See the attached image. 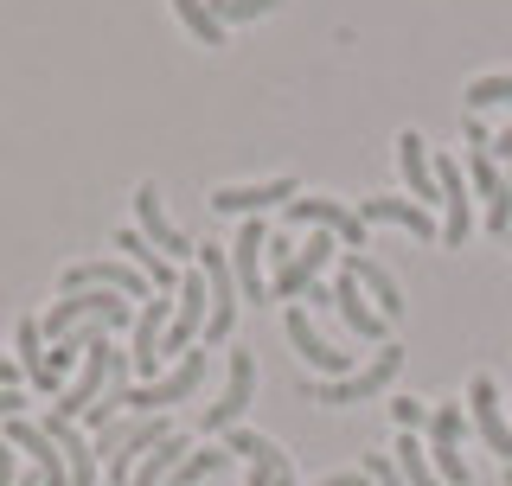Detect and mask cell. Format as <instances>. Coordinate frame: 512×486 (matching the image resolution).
<instances>
[{
  "instance_id": "2e32d148",
  "label": "cell",
  "mask_w": 512,
  "mask_h": 486,
  "mask_svg": "<svg viewBox=\"0 0 512 486\" xmlns=\"http://www.w3.org/2000/svg\"><path fill=\"white\" fill-rule=\"evenodd\" d=\"M7 442L20 448V455H32V474H39L45 486H71V474H64V455L58 442L45 435L39 423H26V416H7Z\"/></svg>"
},
{
  "instance_id": "484cf974",
  "label": "cell",
  "mask_w": 512,
  "mask_h": 486,
  "mask_svg": "<svg viewBox=\"0 0 512 486\" xmlns=\"http://www.w3.org/2000/svg\"><path fill=\"white\" fill-rule=\"evenodd\" d=\"M173 13H180V26H186L199 45H224V26H218L212 0H173Z\"/></svg>"
},
{
  "instance_id": "ab89813d",
  "label": "cell",
  "mask_w": 512,
  "mask_h": 486,
  "mask_svg": "<svg viewBox=\"0 0 512 486\" xmlns=\"http://www.w3.org/2000/svg\"><path fill=\"white\" fill-rule=\"evenodd\" d=\"M506 243H512V237H506Z\"/></svg>"
},
{
  "instance_id": "8992f818",
  "label": "cell",
  "mask_w": 512,
  "mask_h": 486,
  "mask_svg": "<svg viewBox=\"0 0 512 486\" xmlns=\"http://www.w3.org/2000/svg\"><path fill=\"white\" fill-rule=\"evenodd\" d=\"M295 199H301V180L295 173H276V180H256V186H218L212 212L218 218H256L269 205H295Z\"/></svg>"
},
{
  "instance_id": "30bf717a",
  "label": "cell",
  "mask_w": 512,
  "mask_h": 486,
  "mask_svg": "<svg viewBox=\"0 0 512 486\" xmlns=\"http://www.w3.org/2000/svg\"><path fill=\"white\" fill-rule=\"evenodd\" d=\"M263 250H269V224L244 218V224H237V243H231V275H237V295H244V301H269Z\"/></svg>"
},
{
  "instance_id": "7c38bea8",
  "label": "cell",
  "mask_w": 512,
  "mask_h": 486,
  "mask_svg": "<svg viewBox=\"0 0 512 486\" xmlns=\"http://www.w3.org/2000/svg\"><path fill=\"white\" fill-rule=\"evenodd\" d=\"M468 416H474L480 442H487L493 455H500V461L512 467V423H506L500 391H493V378H487V371H474V384H468Z\"/></svg>"
},
{
  "instance_id": "3957f363",
  "label": "cell",
  "mask_w": 512,
  "mask_h": 486,
  "mask_svg": "<svg viewBox=\"0 0 512 486\" xmlns=\"http://www.w3.org/2000/svg\"><path fill=\"white\" fill-rule=\"evenodd\" d=\"M122 371H128V359L116 352V333H103V339H96V346L84 352V365H77V378L64 384V391H58V403H52V410L64 416V423H77V416H84L90 403L109 391V384H122Z\"/></svg>"
},
{
  "instance_id": "603a6c76",
  "label": "cell",
  "mask_w": 512,
  "mask_h": 486,
  "mask_svg": "<svg viewBox=\"0 0 512 486\" xmlns=\"http://www.w3.org/2000/svg\"><path fill=\"white\" fill-rule=\"evenodd\" d=\"M186 455H192V442H186L180 429H173L167 442H154L148 455H141V467H135V480H128V486H167V474H173V467H180Z\"/></svg>"
},
{
  "instance_id": "52a82bcc",
  "label": "cell",
  "mask_w": 512,
  "mask_h": 486,
  "mask_svg": "<svg viewBox=\"0 0 512 486\" xmlns=\"http://www.w3.org/2000/svg\"><path fill=\"white\" fill-rule=\"evenodd\" d=\"M282 333H288V346L301 352V365L320 371V378H346V371H359V365H352V352H340V346H327V339H320V327H314L308 307H288Z\"/></svg>"
},
{
  "instance_id": "ffe728a7",
  "label": "cell",
  "mask_w": 512,
  "mask_h": 486,
  "mask_svg": "<svg viewBox=\"0 0 512 486\" xmlns=\"http://www.w3.org/2000/svg\"><path fill=\"white\" fill-rule=\"evenodd\" d=\"M346 275L365 288V295H372V307H378L384 320H397V314H404V288H397V275L384 269V263H372L365 250H346Z\"/></svg>"
},
{
  "instance_id": "9c48e42d",
  "label": "cell",
  "mask_w": 512,
  "mask_h": 486,
  "mask_svg": "<svg viewBox=\"0 0 512 486\" xmlns=\"http://www.w3.org/2000/svg\"><path fill=\"white\" fill-rule=\"evenodd\" d=\"M135 231L148 237L160 256H199V243H192L180 224L167 218V205H160V186H148V180L135 186Z\"/></svg>"
},
{
  "instance_id": "e575fe53",
  "label": "cell",
  "mask_w": 512,
  "mask_h": 486,
  "mask_svg": "<svg viewBox=\"0 0 512 486\" xmlns=\"http://www.w3.org/2000/svg\"><path fill=\"white\" fill-rule=\"evenodd\" d=\"M314 486H372V480H365V474H320Z\"/></svg>"
},
{
  "instance_id": "4fadbf2b",
  "label": "cell",
  "mask_w": 512,
  "mask_h": 486,
  "mask_svg": "<svg viewBox=\"0 0 512 486\" xmlns=\"http://www.w3.org/2000/svg\"><path fill=\"white\" fill-rule=\"evenodd\" d=\"M173 295H180V288H173ZM173 295H148V301H141V314H135V352H128V365H135L148 384H154V371H160V339H167Z\"/></svg>"
},
{
  "instance_id": "9a60e30c",
  "label": "cell",
  "mask_w": 512,
  "mask_h": 486,
  "mask_svg": "<svg viewBox=\"0 0 512 486\" xmlns=\"http://www.w3.org/2000/svg\"><path fill=\"white\" fill-rule=\"evenodd\" d=\"M39 429L58 442V455H64V474H71V486H96V474H103V467H96V448H90V435L77 429V423H64L58 410H45V416H39Z\"/></svg>"
},
{
  "instance_id": "cb8c5ba5",
  "label": "cell",
  "mask_w": 512,
  "mask_h": 486,
  "mask_svg": "<svg viewBox=\"0 0 512 486\" xmlns=\"http://www.w3.org/2000/svg\"><path fill=\"white\" fill-rule=\"evenodd\" d=\"M391 461H397V474H404V486H442L436 467H429V455H423V442H416V429H397Z\"/></svg>"
},
{
  "instance_id": "8d00e7d4",
  "label": "cell",
  "mask_w": 512,
  "mask_h": 486,
  "mask_svg": "<svg viewBox=\"0 0 512 486\" xmlns=\"http://www.w3.org/2000/svg\"><path fill=\"white\" fill-rule=\"evenodd\" d=\"M20 403H26L20 391H0V416H20Z\"/></svg>"
},
{
  "instance_id": "f1b7e54d",
  "label": "cell",
  "mask_w": 512,
  "mask_h": 486,
  "mask_svg": "<svg viewBox=\"0 0 512 486\" xmlns=\"http://www.w3.org/2000/svg\"><path fill=\"white\" fill-rule=\"evenodd\" d=\"M269 7H282V0H212L218 26H244V20H263Z\"/></svg>"
},
{
  "instance_id": "4dcf8cb0",
  "label": "cell",
  "mask_w": 512,
  "mask_h": 486,
  "mask_svg": "<svg viewBox=\"0 0 512 486\" xmlns=\"http://www.w3.org/2000/svg\"><path fill=\"white\" fill-rule=\"evenodd\" d=\"M365 480H372V486H404V474H397L391 455H365Z\"/></svg>"
},
{
  "instance_id": "836d02e7",
  "label": "cell",
  "mask_w": 512,
  "mask_h": 486,
  "mask_svg": "<svg viewBox=\"0 0 512 486\" xmlns=\"http://www.w3.org/2000/svg\"><path fill=\"white\" fill-rule=\"evenodd\" d=\"M0 486H13V442L0 435Z\"/></svg>"
},
{
  "instance_id": "8fae6325",
  "label": "cell",
  "mask_w": 512,
  "mask_h": 486,
  "mask_svg": "<svg viewBox=\"0 0 512 486\" xmlns=\"http://www.w3.org/2000/svg\"><path fill=\"white\" fill-rule=\"evenodd\" d=\"M288 224H314V231L340 237V250H365V218L340 199H295L288 205Z\"/></svg>"
},
{
  "instance_id": "5bb4252c",
  "label": "cell",
  "mask_w": 512,
  "mask_h": 486,
  "mask_svg": "<svg viewBox=\"0 0 512 486\" xmlns=\"http://www.w3.org/2000/svg\"><path fill=\"white\" fill-rule=\"evenodd\" d=\"M352 212H359L365 224H397V231H410L416 243H436L442 237L436 212H429V205H416V199H359Z\"/></svg>"
},
{
  "instance_id": "d6986e66",
  "label": "cell",
  "mask_w": 512,
  "mask_h": 486,
  "mask_svg": "<svg viewBox=\"0 0 512 486\" xmlns=\"http://www.w3.org/2000/svg\"><path fill=\"white\" fill-rule=\"evenodd\" d=\"M397 173H404V186H410L416 205H442V192H436V160H429V148H423V135H416V128H404V135H397Z\"/></svg>"
},
{
  "instance_id": "7a4b0ae2",
  "label": "cell",
  "mask_w": 512,
  "mask_h": 486,
  "mask_svg": "<svg viewBox=\"0 0 512 486\" xmlns=\"http://www.w3.org/2000/svg\"><path fill=\"white\" fill-rule=\"evenodd\" d=\"M404 371V346H378L372 352V365H359V371H346V378H308L301 384V397L320 403V410H346V403H372L391 391V378Z\"/></svg>"
},
{
  "instance_id": "ba28073f",
  "label": "cell",
  "mask_w": 512,
  "mask_h": 486,
  "mask_svg": "<svg viewBox=\"0 0 512 486\" xmlns=\"http://www.w3.org/2000/svg\"><path fill=\"white\" fill-rule=\"evenodd\" d=\"M487 148H493V141H487ZM487 148H468V180L480 192V218H487V231L493 237H512V186H506V173L493 167Z\"/></svg>"
},
{
  "instance_id": "f35d334b",
  "label": "cell",
  "mask_w": 512,
  "mask_h": 486,
  "mask_svg": "<svg viewBox=\"0 0 512 486\" xmlns=\"http://www.w3.org/2000/svg\"><path fill=\"white\" fill-rule=\"evenodd\" d=\"M506 486H512V467H506Z\"/></svg>"
},
{
  "instance_id": "74e56055",
  "label": "cell",
  "mask_w": 512,
  "mask_h": 486,
  "mask_svg": "<svg viewBox=\"0 0 512 486\" xmlns=\"http://www.w3.org/2000/svg\"><path fill=\"white\" fill-rule=\"evenodd\" d=\"M13 486H45V480H39V474H20V480H13Z\"/></svg>"
},
{
  "instance_id": "1f68e13d",
  "label": "cell",
  "mask_w": 512,
  "mask_h": 486,
  "mask_svg": "<svg viewBox=\"0 0 512 486\" xmlns=\"http://www.w3.org/2000/svg\"><path fill=\"white\" fill-rule=\"evenodd\" d=\"M269 263L288 269V263H295V243H288V237H269Z\"/></svg>"
},
{
  "instance_id": "4316f807",
  "label": "cell",
  "mask_w": 512,
  "mask_h": 486,
  "mask_svg": "<svg viewBox=\"0 0 512 486\" xmlns=\"http://www.w3.org/2000/svg\"><path fill=\"white\" fill-rule=\"evenodd\" d=\"M461 435H468V410L461 403H436L429 410V448H461Z\"/></svg>"
},
{
  "instance_id": "d6a6232c",
  "label": "cell",
  "mask_w": 512,
  "mask_h": 486,
  "mask_svg": "<svg viewBox=\"0 0 512 486\" xmlns=\"http://www.w3.org/2000/svg\"><path fill=\"white\" fill-rule=\"evenodd\" d=\"M0 391H20V365H13L7 352H0Z\"/></svg>"
},
{
  "instance_id": "e0dca14e",
  "label": "cell",
  "mask_w": 512,
  "mask_h": 486,
  "mask_svg": "<svg viewBox=\"0 0 512 486\" xmlns=\"http://www.w3.org/2000/svg\"><path fill=\"white\" fill-rule=\"evenodd\" d=\"M224 448H231V461H250V467H263L269 474V486H295V461L282 455L269 435H256V429H244L237 423L231 435H224Z\"/></svg>"
},
{
  "instance_id": "d590c367",
  "label": "cell",
  "mask_w": 512,
  "mask_h": 486,
  "mask_svg": "<svg viewBox=\"0 0 512 486\" xmlns=\"http://www.w3.org/2000/svg\"><path fill=\"white\" fill-rule=\"evenodd\" d=\"M493 160H512V128H506V135H493V148H487Z\"/></svg>"
},
{
  "instance_id": "277c9868",
  "label": "cell",
  "mask_w": 512,
  "mask_h": 486,
  "mask_svg": "<svg viewBox=\"0 0 512 486\" xmlns=\"http://www.w3.org/2000/svg\"><path fill=\"white\" fill-rule=\"evenodd\" d=\"M250 397H256V359L237 346L231 359H224V391H218V403H205V429H212V435H231L237 416L250 410Z\"/></svg>"
},
{
  "instance_id": "83f0119b",
  "label": "cell",
  "mask_w": 512,
  "mask_h": 486,
  "mask_svg": "<svg viewBox=\"0 0 512 486\" xmlns=\"http://www.w3.org/2000/svg\"><path fill=\"white\" fill-rule=\"evenodd\" d=\"M493 103H512V71H487V77L468 84V116H480V109H493Z\"/></svg>"
},
{
  "instance_id": "7402d4cb",
  "label": "cell",
  "mask_w": 512,
  "mask_h": 486,
  "mask_svg": "<svg viewBox=\"0 0 512 486\" xmlns=\"http://www.w3.org/2000/svg\"><path fill=\"white\" fill-rule=\"evenodd\" d=\"M13 365H20L26 378L39 384V391H58V384L45 378V327H39L32 314H20V320H13Z\"/></svg>"
},
{
  "instance_id": "6da1fadb",
  "label": "cell",
  "mask_w": 512,
  "mask_h": 486,
  "mask_svg": "<svg viewBox=\"0 0 512 486\" xmlns=\"http://www.w3.org/2000/svg\"><path fill=\"white\" fill-rule=\"evenodd\" d=\"M173 435V423L167 416H128V423H109L103 435H96V467H103V480L109 486H128L135 480V467H141V455H148L154 442H167Z\"/></svg>"
},
{
  "instance_id": "44dd1931",
  "label": "cell",
  "mask_w": 512,
  "mask_h": 486,
  "mask_svg": "<svg viewBox=\"0 0 512 486\" xmlns=\"http://www.w3.org/2000/svg\"><path fill=\"white\" fill-rule=\"evenodd\" d=\"M333 314H340L359 339H384V327H391V320H384L378 307L365 301V288L352 282V275H340V282H333Z\"/></svg>"
},
{
  "instance_id": "ac0fdd59",
  "label": "cell",
  "mask_w": 512,
  "mask_h": 486,
  "mask_svg": "<svg viewBox=\"0 0 512 486\" xmlns=\"http://www.w3.org/2000/svg\"><path fill=\"white\" fill-rule=\"evenodd\" d=\"M116 256H122V263H135L141 275H148V282H154V295H173V288H180V269H173V256H160L154 243L135 231V224H122V231H116Z\"/></svg>"
},
{
  "instance_id": "d4e9b609",
  "label": "cell",
  "mask_w": 512,
  "mask_h": 486,
  "mask_svg": "<svg viewBox=\"0 0 512 486\" xmlns=\"http://www.w3.org/2000/svg\"><path fill=\"white\" fill-rule=\"evenodd\" d=\"M231 467V448L224 442H212V448H199V455H186L180 467L167 474V486H199V480H212V474H224Z\"/></svg>"
},
{
  "instance_id": "f546056e",
  "label": "cell",
  "mask_w": 512,
  "mask_h": 486,
  "mask_svg": "<svg viewBox=\"0 0 512 486\" xmlns=\"http://www.w3.org/2000/svg\"><path fill=\"white\" fill-rule=\"evenodd\" d=\"M391 416H397V429H423V423H429L423 397H391Z\"/></svg>"
},
{
  "instance_id": "5b68a950",
  "label": "cell",
  "mask_w": 512,
  "mask_h": 486,
  "mask_svg": "<svg viewBox=\"0 0 512 486\" xmlns=\"http://www.w3.org/2000/svg\"><path fill=\"white\" fill-rule=\"evenodd\" d=\"M436 192H442V243L461 250L474 237V199H468V167L436 154Z\"/></svg>"
}]
</instances>
